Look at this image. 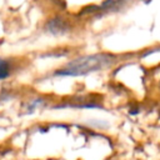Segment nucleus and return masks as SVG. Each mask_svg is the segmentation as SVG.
Listing matches in <instances>:
<instances>
[{
    "mask_svg": "<svg viewBox=\"0 0 160 160\" xmlns=\"http://www.w3.org/2000/svg\"><path fill=\"white\" fill-rule=\"evenodd\" d=\"M115 61V56L106 52L84 55L66 62L61 69H58L55 76H81L90 72L100 71L109 68Z\"/></svg>",
    "mask_w": 160,
    "mask_h": 160,
    "instance_id": "nucleus-1",
    "label": "nucleus"
},
{
    "mask_svg": "<svg viewBox=\"0 0 160 160\" xmlns=\"http://www.w3.org/2000/svg\"><path fill=\"white\" fill-rule=\"evenodd\" d=\"M45 30L48 32L52 34V35H62V34H66L70 30V25L65 19H62L60 16H56V18L50 19L46 22Z\"/></svg>",
    "mask_w": 160,
    "mask_h": 160,
    "instance_id": "nucleus-2",
    "label": "nucleus"
},
{
    "mask_svg": "<svg viewBox=\"0 0 160 160\" xmlns=\"http://www.w3.org/2000/svg\"><path fill=\"white\" fill-rule=\"evenodd\" d=\"M128 0H105L100 6L96 8V11H114L121 8Z\"/></svg>",
    "mask_w": 160,
    "mask_h": 160,
    "instance_id": "nucleus-3",
    "label": "nucleus"
},
{
    "mask_svg": "<svg viewBox=\"0 0 160 160\" xmlns=\"http://www.w3.org/2000/svg\"><path fill=\"white\" fill-rule=\"evenodd\" d=\"M11 74V62L8 59L0 58V80H5Z\"/></svg>",
    "mask_w": 160,
    "mask_h": 160,
    "instance_id": "nucleus-4",
    "label": "nucleus"
},
{
    "mask_svg": "<svg viewBox=\"0 0 160 160\" xmlns=\"http://www.w3.org/2000/svg\"><path fill=\"white\" fill-rule=\"evenodd\" d=\"M44 105V99H32V100H30V102H29V105H28V108H26V112H34L36 109H39V108H41Z\"/></svg>",
    "mask_w": 160,
    "mask_h": 160,
    "instance_id": "nucleus-5",
    "label": "nucleus"
}]
</instances>
